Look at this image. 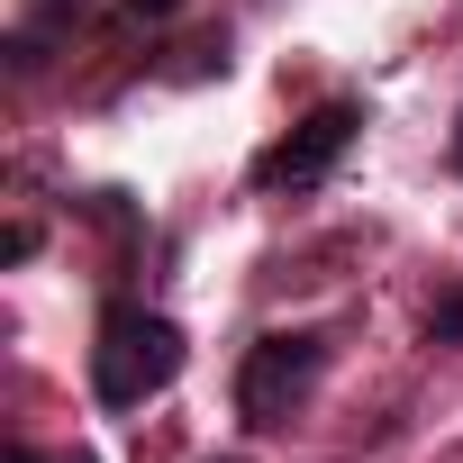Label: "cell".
<instances>
[{"label":"cell","instance_id":"52a82bcc","mask_svg":"<svg viewBox=\"0 0 463 463\" xmlns=\"http://www.w3.org/2000/svg\"><path fill=\"white\" fill-rule=\"evenodd\" d=\"M454 173H463V118H454Z\"/></svg>","mask_w":463,"mask_h":463},{"label":"cell","instance_id":"6da1fadb","mask_svg":"<svg viewBox=\"0 0 463 463\" xmlns=\"http://www.w3.org/2000/svg\"><path fill=\"white\" fill-rule=\"evenodd\" d=\"M182 364H191V345H182V327L164 309H146V300H109L100 309V336H91V391H100V409L164 400L182 382Z\"/></svg>","mask_w":463,"mask_h":463},{"label":"cell","instance_id":"7a4b0ae2","mask_svg":"<svg viewBox=\"0 0 463 463\" xmlns=\"http://www.w3.org/2000/svg\"><path fill=\"white\" fill-rule=\"evenodd\" d=\"M318 373H327V336H318V327H273V336H255L246 364H237V418H246V427H291L300 400L318 391Z\"/></svg>","mask_w":463,"mask_h":463},{"label":"cell","instance_id":"277c9868","mask_svg":"<svg viewBox=\"0 0 463 463\" xmlns=\"http://www.w3.org/2000/svg\"><path fill=\"white\" fill-rule=\"evenodd\" d=\"M427 345H463V282L436 291V309H427Z\"/></svg>","mask_w":463,"mask_h":463},{"label":"cell","instance_id":"5b68a950","mask_svg":"<svg viewBox=\"0 0 463 463\" xmlns=\"http://www.w3.org/2000/svg\"><path fill=\"white\" fill-rule=\"evenodd\" d=\"M10 463H100V454H37V445H19Z\"/></svg>","mask_w":463,"mask_h":463},{"label":"cell","instance_id":"8992f818","mask_svg":"<svg viewBox=\"0 0 463 463\" xmlns=\"http://www.w3.org/2000/svg\"><path fill=\"white\" fill-rule=\"evenodd\" d=\"M128 10H137V19H164V10H182V0H128Z\"/></svg>","mask_w":463,"mask_h":463},{"label":"cell","instance_id":"3957f363","mask_svg":"<svg viewBox=\"0 0 463 463\" xmlns=\"http://www.w3.org/2000/svg\"><path fill=\"white\" fill-rule=\"evenodd\" d=\"M364 137V109L354 100H327V109H309L291 137H273L264 155H255V191H318L336 164H345V146Z\"/></svg>","mask_w":463,"mask_h":463}]
</instances>
